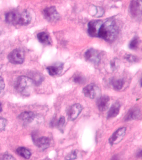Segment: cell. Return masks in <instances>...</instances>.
Instances as JSON below:
<instances>
[{
	"label": "cell",
	"instance_id": "26",
	"mask_svg": "<svg viewBox=\"0 0 142 160\" xmlns=\"http://www.w3.org/2000/svg\"><path fill=\"white\" fill-rule=\"evenodd\" d=\"M77 157L76 151H74L70 153L65 158L66 160H74L76 159Z\"/></svg>",
	"mask_w": 142,
	"mask_h": 160
},
{
	"label": "cell",
	"instance_id": "31",
	"mask_svg": "<svg viewBox=\"0 0 142 160\" xmlns=\"http://www.w3.org/2000/svg\"><path fill=\"white\" fill-rule=\"evenodd\" d=\"M4 159H8V160H12L14 159V158L11 156L8 155H6L4 157H3Z\"/></svg>",
	"mask_w": 142,
	"mask_h": 160
},
{
	"label": "cell",
	"instance_id": "2",
	"mask_svg": "<svg viewBox=\"0 0 142 160\" xmlns=\"http://www.w3.org/2000/svg\"><path fill=\"white\" fill-rule=\"evenodd\" d=\"M34 81L26 76L19 77L16 81L15 88L20 94L25 96L30 95L34 90Z\"/></svg>",
	"mask_w": 142,
	"mask_h": 160
},
{
	"label": "cell",
	"instance_id": "29",
	"mask_svg": "<svg viewBox=\"0 0 142 160\" xmlns=\"http://www.w3.org/2000/svg\"><path fill=\"white\" fill-rule=\"evenodd\" d=\"M96 10H97V12L96 14V16L101 17L103 15L104 12L103 9L100 7H97L96 8Z\"/></svg>",
	"mask_w": 142,
	"mask_h": 160
},
{
	"label": "cell",
	"instance_id": "6",
	"mask_svg": "<svg viewBox=\"0 0 142 160\" xmlns=\"http://www.w3.org/2000/svg\"><path fill=\"white\" fill-rule=\"evenodd\" d=\"M126 131L125 127H122L117 130L109 139L110 144L113 146L120 143L124 138Z\"/></svg>",
	"mask_w": 142,
	"mask_h": 160
},
{
	"label": "cell",
	"instance_id": "9",
	"mask_svg": "<svg viewBox=\"0 0 142 160\" xmlns=\"http://www.w3.org/2000/svg\"><path fill=\"white\" fill-rule=\"evenodd\" d=\"M44 17L49 21H55L59 18L60 16L56 9L54 6L47 8L44 11Z\"/></svg>",
	"mask_w": 142,
	"mask_h": 160
},
{
	"label": "cell",
	"instance_id": "3",
	"mask_svg": "<svg viewBox=\"0 0 142 160\" xmlns=\"http://www.w3.org/2000/svg\"><path fill=\"white\" fill-rule=\"evenodd\" d=\"M24 57L25 54L23 50L20 49H16L9 54L8 59L13 64H21L23 63Z\"/></svg>",
	"mask_w": 142,
	"mask_h": 160
},
{
	"label": "cell",
	"instance_id": "28",
	"mask_svg": "<svg viewBox=\"0 0 142 160\" xmlns=\"http://www.w3.org/2000/svg\"><path fill=\"white\" fill-rule=\"evenodd\" d=\"M111 68L112 70H115L118 67V62L116 59H114L111 61Z\"/></svg>",
	"mask_w": 142,
	"mask_h": 160
},
{
	"label": "cell",
	"instance_id": "12",
	"mask_svg": "<svg viewBox=\"0 0 142 160\" xmlns=\"http://www.w3.org/2000/svg\"><path fill=\"white\" fill-rule=\"evenodd\" d=\"M31 20V17L30 13L27 11H24L22 13H18L17 24L21 26H26L30 23Z\"/></svg>",
	"mask_w": 142,
	"mask_h": 160
},
{
	"label": "cell",
	"instance_id": "20",
	"mask_svg": "<svg viewBox=\"0 0 142 160\" xmlns=\"http://www.w3.org/2000/svg\"><path fill=\"white\" fill-rule=\"evenodd\" d=\"M38 39L39 42L42 43L50 44V37L47 33L45 32H41L38 34Z\"/></svg>",
	"mask_w": 142,
	"mask_h": 160
},
{
	"label": "cell",
	"instance_id": "5",
	"mask_svg": "<svg viewBox=\"0 0 142 160\" xmlns=\"http://www.w3.org/2000/svg\"><path fill=\"white\" fill-rule=\"evenodd\" d=\"M100 92L98 87L93 84H88L83 89V92L85 96L91 99H94L98 97Z\"/></svg>",
	"mask_w": 142,
	"mask_h": 160
},
{
	"label": "cell",
	"instance_id": "22",
	"mask_svg": "<svg viewBox=\"0 0 142 160\" xmlns=\"http://www.w3.org/2000/svg\"><path fill=\"white\" fill-rule=\"evenodd\" d=\"M140 40L138 37L134 38L129 44V48L132 50H135L139 47Z\"/></svg>",
	"mask_w": 142,
	"mask_h": 160
},
{
	"label": "cell",
	"instance_id": "17",
	"mask_svg": "<svg viewBox=\"0 0 142 160\" xmlns=\"http://www.w3.org/2000/svg\"><path fill=\"white\" fill-rule=\"evenodd\" d=\"M35 116L32 112H23L18 116L19 119L26 123H30L35 119Z\"/></svg>",
	"mask_w": 142,
	"mask_h": 160
},
{
	"label": "cell",
	"instance_id": "13",
	"mask_svg": "<svg viewBox=\"0 0 142 160\" xmlns=\"http://www.w3.org/2000/svg\"><path fill=\"white\" fill-rule=\"evenodd\" d=\"M140 116V111L139 108L134 107L130 109L124 118V121H127L135 120L138 119Z\"/></svg>",
	"mask_w": 142,
	"mask_h": 160
},
{
	"label": "cell",
	"instance_id": "32",
	"mask_svg": "<svg viewBox=\"0 0 142 160\" xmlns=\"http://www.w3.org/2000/svg\"><path fill=\"white\" fill-rule=\"evenodd\" d=\"M138 157H142V151L140 150V152H139V153H138Z\"/></svg>",
	"mask_w": 142,
	"mask_h": 160
},
{
	"label": "cell",
	"instance_id": "7",
	"mask_svg": "<svg viewBox=\"0 0 142 160\" xmlns=\"http://www.w3.org/2000/svg\"><path fill=\"white\" fill-rule=\"evenodd\" d=\"M100 20L90 21L88 24V32L91 37H98V32L102 24Z\"/></svg>",
	"mask_w": 142,
	"mask_h": 160
},
{
	"label": "cell",
	"instance_id": "14",
	"mask_svg": "<svg viewBox=\"0 0 142 160\" xmlns=\"http://www.w3.org/2000/svg\"><path fill=\"white\" fill-rule=\"evenodd\" d=\"M34 143L40 149L45 150L50 146V140L47 137H43L35 140Z\"/></svg>",
	"mask_w": 142,
	"mask_h": 160
},
{
	"label": "cell",
	"instance_id": "23",
	"mask_svg": "<svg viewBox=\"0 0 142 160\" xmlns=\"http://www.w3.org/2000/svg\"><path fill=\"white\" fill-rule=\"evenodd\" d=\"M65 122V119L63 116L61 117L57 122V127H58V129L62 133L63 132V127H64Z\"/></svg>",
	"mask_w": 142,
	"mask_h": 160
},
{
	"label": "cell",
	"instance_id": "8",
	"mask_svg": "<svg viewBox=\"0 0 142 160\" xmlns=\"http://www.w3.org/2000/svg\"><path fill=\"white\" fill-rule=\"evenodd\" d=\"M86 60L95 64H97L101 60L99 52L93 48L87 50L85 54Z\"/></svg>",
	"mask_w": 142,
	"mask_h": 160
},
{
	"label": "cell",
	"instance_id": "27",
	"mask_svg": "<svg viewBox=\"0 0 142 160\" xmlns=\"http://www.w3.org/2000/svg\"><path fill=\"white\" fill-rule=\"evenodd\" d=\"M125 59L128 61L130 62H135L137 61V58L134 55H130V54H128L125 56Z\"/></svg>",
	"mask_w": 142,
	"mask_h": 160
},
{
	"label": "cell",
	"instance_id": "4",
	"mask_svg": "<svg viewBox=\"0 0 142 160\" xmlns=\"http://www.w3.org/2000/svg\"><path fill=\"white\" fill-rule=\"evenodd\" d=\"M141 0H133L130 6V12L132 17L135 18H141L142 16Z\"/></svg>",
	"mask_w": 142,
	"mask_h": 160
},
{
	"label": "cell",
	"instance_id": "10",
	"mask_svg": "<svg viewBox=\"0 0 142 160\" xmlns=\"http://www.w3.org/2000/svg\"><path fill=\"white\" fill-rule=\"evenodd\" d=\"M83 108L79 104H76L71 106L67 112L68 118L70 121L76 120L82 112Z\"/></svg>",
	"mask_w": 142,
	"mask_h": 160
},
{
	"label": "cell",
	"instance_id": "15",
	"mask_svg": "<svg viewBox=\"0 0 142 160\" xmlns=\"http://www.w3.org/2000/svg\"><path fill=\"white\" fill-rule=\"evenodd\" d=\"M63 64L62 63L58 65L48 67L46 68L49 75L52 76L60 74L63 71Z\"/></svg>",
	"mask_w": 142,
	"mask_h": 160
},
{
	"label": "cell",
	"instance_id": "24",
	"mask_svg": "<svg viewBox=\"0 0 142 160\" xmlns=\"http://www.w3.org/2000/svg\"><path fill=\"white\" fill-rule=\"evenodd\" d=\"M85 79L82 75H77L73 78V81L77 84H82L84 82Z\"/></svg>",
	"mask_w": 142,
	"mask_h": 160
},
{
	"label": "cell",
	"instance_id": "30",
	"mask_svg": "<svg viewBox=\"0 0 142 160\" xmlns=\"http://www.w3.org/2000/svg\"><path fill=\"white\" fill-rule=\"evenodd\" d=\"M5 84L3 78L0 76V93L3 91L4 89Z\"/></svg>",
	"mask_w": 142,
	"mask_h": 160
},
{
	"label": "cell",
	"instance_id": "16",
	"mask_svg": "<svg viewBox=\"0 0 142 160\" xmlns=\"http://www.w3.org/2000/svg\"><path fill=\"white\" fill-rule=\"evenodd\" d=\"M120 108V104L118 102H116L113 104L108 113V119L115 118L119 114Z\"/></svg>",
	"mask_w": 142,
	"mask_h": 160
},
{
	"label": "cell",
	"instance_id": "1",
	"mask_svg": "<svg viewBox=\"0 0 142 160\" xmlns=\"http://www.w3.org/2000/svg\"><path fill=\"white\" fill-rule=\"evenodd\" d=\"M118 28L115 20L110 19L103 23L98 32V37L107 41H112L117 36Z\"/></svg>",
	"mask_w": 142,
	"mask_h": 160
},
{
	"label": "cell",
	"instance_id": "18",
	"mask_svg": "<svg viewBox=\"0 0 142 160\" xmlns=\"http://www.w3.org/2000/svg\"><path fill=\"white\" fill-rule=\"evenodd\" d=\"M18 12L15 11H11L6 14V21L8 23L12 24H17L18 16Z\"/></svg>",
	"mask_w": 142,
	"mask_h": 160
},
{
	"label": "cell",
	"instance_id": "21",
	"mask_svg": "<svg viewBox=\"0 0 142 160\" xmlns=\"http://www.w3.org/2000/svg\"><path fill=\"white\" fill-rule=\"evenodd\" d=\"M125 82L123 79H115L111 81V84L115 90H119L124 87Z\"/></svg>",
	"mask_w": 142,
	"mask_h": 160
},
{
	"label": "cell",
	"instance_id": "33",
	"mask_svg": "<svg viewBox=\"0 0 142 160\" xmlns=\"http://www.w3.org/2000/svg\"><path fill=\"white\" fill-rule=\"evenodd\" d=\"M2 110H3V109H2V104H1V103H0V113L1 112H2Z\"/></svg>",
	"mask_w": 142,
	"mask_h": 160
},
{
	"label": "cell",
	"instance_id": "19",
	"mask_svg": "<svg viewBox=\"0 0 142 160\" xmlns=\"http://www.w3.org/2000/svg\"><path fill=\"white\" fill-rule=\"evenodd\" d=\"M16 152L19 155L26 158V159H29L31 157V152L24 147H21L17 148L16 150Z\"/></svg>",
	"mask_w": 142,
	"mask_h": 160
},
{
	"label": "cell",
	"instance_id": "11",
	"mask_svg": "<svg viewBox=\"0 0 142 160\" xmlns=\"http://www.w3.org/2000/svg\"><path fill=\"white\" fill-rule=\"evenodd\" d=\"M110 104V98L107 96L104 95L100 97L97 99V105L99 110L104 112L108 109Z\"/></svg>",
	"mask_w": 142,
	"mask_h": 160
},
{
	"label": "cell",
	"instance_id": "25",
	"mask_svg": "<svg viewBox=\"0 0 142 160\" xmlns=\"http://www.w3.org/2000/svg\"><path fill=\"white\" fill-rule=\"evenodd\" d=\"M7 124V120L3 118H0V131L4 130Z\"/></svg>",
	"mask_w": 142,
	"mask_h": 160
}]
</instances>
